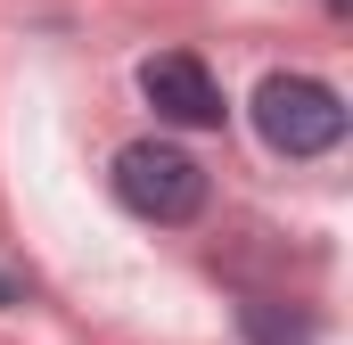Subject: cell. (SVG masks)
Returning <instances> with one entry per match:
<instances>
[{
    "mask_svg": "<svg viewBox=\"0 0 353 345\" xmlns=\"http://www.w3.org/2000/svg\"><path fill=\"white\" fill-rule=\"evenodd\" d=\"M115 197H123V214H140V222H157V230H181V222H197L205 214V165L173 148V140H132V148H115Z\"/></svg>",
    "mask_w": 353,
    "mask_h": 345,
    "instance_id": "cell-1",
    "label": "cell"
},
{
    "mask_svg": "<svg viewBox=\"0 0 353 345\" xmlns=\"http://www.w3.org/2000/svg\"><path fill=\"white\" fill-rule=\"evenodd\" d=\"M255 132L271 157H329L345 140V99L321 75H263L255 90Z\"/></svg>",
    "mask_w": 353,
    "mask_h": 345,
    "instance_id": "cell-2",
    "label": "cell"
},
{
    "mask_svg": "<svg viewBox=\"0 0 353 345\" xmlns=\"http://www.w3.org/2000/svg\"><path fill=\"white\" fill-rule=\"evenodd\" d=\"M140 99L181 124V132H214L230 107H222V83L205 75V58H189V50H157V58H140Z\"/></svg>",
    "mask_w": 353,
    "mask_h": 345,
    "instance_id": "cell-3",
    "label": "cell"
},
{
    "mask_svg": "<svg viewBox=\"0 0 353 345\" xmlns=\"http://www.w3.org/2000/svg\"><path fill=\"white\" fill-rule=\"evenodd\" d=\"M239 329H247V345H312V321L304 313H279V304H239Z\"/></svg>",
    "mask_w": 353,
    "mask_h": 345,
    "instance_id": "cell-4",
    "label": "cell"
},
{
    "mask_svg": "<svg viewBox=\"0 0 353 345\" xmlns=\"http://www.w3.org/2000/svg\"><path fill=\"white\" fill-rule=\"evenodd\" d=\"M8 304H25V288H17V279L0 271V313H8Z\"/></svg>",
    "mask_w": 353,
    "mask_h": 345,
    "instance_id": "cell-5",
    "label": "cell"
},
{
    "mask_svg": "<svg viewBox=\"0 0 353 345\" xmlns=\"http://www.w3.org/2000/svg\"><path fill=\"white\" fill-rule=\"evenodd\" d=\"M329 8H337V17H345V8H353V0H329Z\"/></svg>",
    "mask_w": 353,
    "mask_h": 345,
    "instance_id": "cell-6",
    "label": "cell"
}]
</instances>
